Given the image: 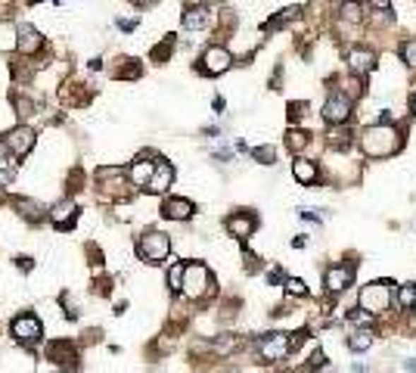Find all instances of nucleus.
<instances>
[{
	"mask_svg": "<svg viewBox=\"0 0 416 373\" xmlns=\"http://www.w3.org/2000/svg\"><path fill=\"white\" fill-rule=\"evenodd\" d=\"M360 146H364L367 155H373V159H382V155H391L401 146V137H398V131L391 128V124H373V128L364 131V137H360Z\"/></svg>",
	"mask_w": 416,
	"mask_h": 373,
	"instance_id": "obj_1",
	"label": "nucleus"
},
{
	"mask_svg": "<svg viewBox=\"0 0 416 373\" xmlns=\"http://www.w3.org/2000/svg\"><path fill=\"white\" fill-rule=\"evenodd\" d=\"M388 302H391V283L388 280H376V283L370 286H364L357 295V305L364 314H382V311L388 308Z\"/></svg>",
	"mask_w": 416,
	"mask_h": 373,
	"instance_id": "obj_2",
	"label": "nucleus"
},
{
	"mask_svg": "<svg viewBox=\"0 0 416 373\" xmlns=\"http://www.w3.org/2000/svg\"><path fill=\"white\" fill-rule=\"evenodd\" d=\"M137 252H140V259L149 261V264H162L165 259H168V252H171L168 233H162V230L143 233V237H140V243H137Z\"/></svg>",
	"mask_w": 416,
	"mask_h": 373,
	"instance_id": "obj_3",
	"label": "nucleus"
},
{
	"mask_svg": "<svg viewBox=\"0 0 416 373\" xmlns=\"http://www.w3.org/2000/svg\"><path fill=\"white\" fill-rule=\"evenodd\" d=\"M180 292L190 295V299H202L211 292V274L206 264H184V286Z\"/></svg>",
	"mask_w": 416,
	"mask_h": 373,
	"instance_id": "obj_4",
	"label": "nucleus"
},
{
	"mask_svg": "<svg viewBox=\"0 0 416 373\" xmlns=\"http://www.w3.org/2000/svg\"><path fill=\"white\" fill-rule=\"evenodd\" d=\"M10 330H13V336H16V342H22L25 348H31V345H37L41 342V336H44V326H41V321H37L35 314H19L16 321L10 324Z\"/></svg>",
	"mask_w": 416,
	"mask_h": 373,
	"instance_id": "obj_5",
	"label": "nucleus"
},
{
	"mask_svg": "<svg viewBox=\"0 0 416 373\" xmlns=\"http://www.w3.org/2000/svg\"><path fill=\"white\" fill-rule=\"evenodd\" d=\"M47 357L57 361L59 367H66V370L78 367V348H75L72 339H53L50 345H47Z\"/></svg>",
	"mask_w": 416,
	"mask_h": 373,
	"instance_id": "obj_6",
	"label": "nucleus"
},
{
	"mask_svg": "<svg viewBox=\"0 0 416 373\" xmlns=\"http://www.w3.org/2000/svg\"><path fill=\"white\" fill-rule=\"evenodd\" d=\"M258 352H261L264 361H280V357H286L292 352V345H289L286 333H268V336L258 342Z\"/></svg>",
	"mask_w": 416,
	"mask_h": 373,
	"instance_id": "obj_7",
	"label": "nucleus"
},
{
	"mask_svg": "<svg viewBox=\"0 0 416 373\" xmlns=\"http://www.w3.org/2000/svg\"><path fill=\"white\" fill-rule=\"evenodd\" d=\"M4 146L10 155H19L22 159V155L31 153V146H35V131L25 128V124H19V128H13L10 134L4 137Z\"/></svg>",
	"mask_w": 416,
	"mask_h": 373,
	"instance_id": "obj_8",
	"label": "nucleus"
},
{
	"mask_svg": "<svg viewBox=\"0 0 416 373\" xmlns=\"http://www.w3.org/2000/svg\"><path fill=\"white\" fill-rule=\"evenodd\" d=\"M230 50H224V47H208L206 53H202V72L206 75H224L227 69H230Z\"/></svg>",
	"mask_w": 416,
	"mask_h": 373,
	"instance_id": "obj_9",
	"label": "nucleus"
},
{
	"mask_svg": "<svg viewBox=\"0 0 416 373\" xmlns=\"http://www.w3.org/2000/svg\"><path fill=\"white\" fill-rule=\"evenodd\" d=\"M351 115V97H345V93H333V97L326 100L323 106V119L333 122V124H345Z\"/></svg>",
	"mask_w": 416,
	"mask_h": 373,
	"instance_id": "obj_10",
	"label": "nucleus"
},
{
	"mask_svg": "<svg viewBox=\"0 0 416 373\" xmlns=\"http://www.w3.org/2000/svg\"><path fill=\"white\" fill-rule=\"evenodd\" d=\"M75 218H78V206L75 199H62L50 208V221L57 230H72L75 227Z\"/></svg>",
	"mask_w": 416,
	"mask_h": 373,
	"instance_id": "obj_11",
	"label": "nucleus"
},
{
	"mask_svg": "<svg viewBox=\"0 0 416 373\" xmlns=\"http://www.w3.org/2000/svg\"><path fill=\"white\" fill-rule=\"evenodd\" d=\"M351 280H355V264H335V268L326 271V290L342 292L351 286Z\"/></svg>",
	"mask_w": 416,
	"mask_h": 373,
	"instance_id": "obj_12",
	"label": "nucleus"
},
{
	"mask_svg": "<svg viewBox=\"0 0 416 373\" xmlns=\"http://www.w3.org/2000/svg\"><path fill=\"white\" fill-rule=\"evenodd\" d=\"M171 181H174V168H171V162L159 159V162H155V168H153V177H149L146 190L149 193H165L171 186Z\"/></svg>",
	"mask_w": 416,
	"mask_h": 373,
	"instance_id": "obj_13",
	"label": "nucleus"
},
{
	"mask_svg": "<svg viewBox=\"0 0 416 373\" xmlns=\"http://www.w3.org/2000/svg\"><path fill=\"white\" fill-rule=\"evenodd\" d=\"M227 227H230V233L237 239H249L255 233V227H258V215H252V212H237V215H230Z\"/></svg>",
	"mask_w": 416,
	"mask_h": 373,
	"instance_id": "obj_14",
	"label": "nucleus"
},
{
	"mask_svg": "<svg viewBox=\"0 0 416 373\" xmlns=\"http://www.w3.org/2000/svg\"><path fill=\"white\" fill-rule=\"evenodd\" d=\"M44 47V37L41 31H35L31 25H19V37H16V50L25 53V57H35L37 50Z\"/></svg>",
	"mask_w": 416,
	"mask_h": 373,
	"instance_id": "obj_15",
	"label": "nucleus"
},
{
	"mask_svg": "<svg viewBox=\"0 0 416 373\" xmlns=\"http://www.w3.org/2000/svg\"><path fill=\"white\" fill-rule=\"evenodd\" d=\"M162 215L165 218H171V221H186V218L193 215V202L190 199H165V206H162Z\"/></svg>",
	"mask_w": 416,
	"mask_h": 373,
	"instance_id": "obj_16",
	"label": "nucleus"
},
{
	"mask_svg": "<svg viewBox=\"0 0 416 373\" xmlns=\"http://www.w3.org/2000/svg\"><path fill=\"white\" fill-rule=\"evenodd\" d=\"M351 69H355L357 75H367V72H373L376 69V53L373 50H367V47H357V50H351Z\"/></svg>",
	"mask_w": 416,
	"mask_h": 373,
	"instance_id": "obj_17",
	"label": "nucleus"
},
{
	"mask_svg": "<svg viewBox=\"0 0 416 373\" xmlns=\"http://www.w3.org/2000/svg\"><path fill=\"white\" fill-rule=\"evenodd\" d=\"M208 25V10L206 6H190V10L184 13V28L186 31H199Z\"/></svg>",
	"mask_w": 416,
	"mask_h": 373,
	"instance_id": "obj_18",
	"label": "nucleus"
},
{
	"mask_svg": "<svg viewBox=\"0 0 416 373\" xmlns=\"http://www.w3.org/2000/svg\"><path fill=\"white\" fill-rule=\"evenodd\" d=\"M16 208H19V215L25 218V221H31V224L44 221V212H47V208L37 206L35 199H16Z\"/></svg>",
	"mask_w": 416,
	"mask_h": 373,
	"instance_id": "obj_19",
	"label": "nucleus"
},
{
	"mask_svg": "<svg viewBox=\"0 0 416 373\" xmlns=\"http://www.w3.org/2000/svg\"><path fill=\"white\" fill-rule=\"evenodd\" d=\"M292 174H295V181L298 184H314L317 181V165H314V162H308V159H298L295 165H292Z\"/></svg>",
	"mask_w": 416,
	"mask_h": 373,
	"instance_id": "obj_20",
	"label": "nucleus"
},
{
	"mask_svg": "<svg viewBox=\"0 0 416 373\" xmlns=\"http://www.w3.org/2000/svg\"><path fill=\"white\" fill-rule=\"evenodd\" d=\"M373 336H376V333L370 330V326H360V330H355L348 336V345L355 348V352H367V348L373 345Z\"/></svg>",
	"mask_w": 416,
	"mask_h": 373,
	"instance_id": "obj_21",
	"label": "nucleus"
},
{
	"mask_svg": "<svg viewBox=\"0 0 416 373\" xmlns=\"http://www.w3.org/2000/svg\"><path fill=\"white\" fill-rule=\"evenodd\" d=\"M153 168H155V165H153V162H143V159H140V162H137V165H134V168H131V171H128V177H131V181H134L137 186H143V190H146L149 177H153Z\"/></svg>",
	"mask_w": 416,
	"mask_h": 373,
	"instance_id": "obj_22",
	"label": "nucleus"
},
{
	"mask_svg": "<svg viewBox=\"0 0 416 373\" xmlns=\"http://www.w3.org/2000/svg\"><path fill=\"white\" fill-rule=\"evenodd\" d=\"M398 305H401L404 311L416 308V283H404L401 290H398Z\"/></svg>",
	"mask_w": 416,
	"mask_h": 373,
	"instance_id": "obj_23",
	"label": "nucleus"
},
{
	"mask_svg": "<svg viewBox=\"0 0 416 373\" xmlns=\"http://www.w3.org/2000/svg\"><path fill=\"white\" fill-rule=\"evenodd\" d=\"M286 137H289V140H286V146H289L292 153H302L304 146H308V134H304V131H289Z\"/></svg>",
	"mask_w": 416,
	"mask_h": 373,
	"instance_id": "obj_24",
	"label": "nucleus"
},
{
	"mask_svg": "<svg viewBox=\"0 0 416 373\" xmlns=\"http://www.w3.org/2000/svg\"><path fill=\"white\" fill-rule=\"evenodd\" d=\"M168 286H171V292H180V286H184V261H177L168 271Z\"/></svg>",
	"mask_w": 416,
	"mask_h": 373,
	"instance_id": "obj_25",
	"label": "nucleus"
},
{
	"mask_svg": "<svg viewBox=\"0 0 416 373\" xmlns=\"http://www.w3.org/2000/svg\"><path fill=\"white\" fill-rule=\"evenodd\" d=\"M329 146H333V150H348L351 131H333V134H329Z\"/></svg>",
	"mask_w": 416,
	"mask_h": 373,
	"instance_id": "obj_26",
	"label": "nucleus"
},
{
	"mask_svg": "<svg viewBox=\"0 0 416 373\" xmlns=\"http://www.w3.org/2000/svg\"><path fill=\"white\" fill-rule=\"evenodd\" d=\"M255 159L264 162V165H273V159H277V150H273V146H258V150H255Z\"/></svg>",
	"mask_w": 416,
	"mask_h": 373,
	"instance_id": "obj_27",
	"label": "nucleus"
},
{
	"mask_svg": "<svg viewBox=\"0 0 416 373\" xmlns=\"http://www.w3.org/2000/svg\"><path fill=\"white\" fill-rule=\"evenodd\" d=\"M286 292H289V295H304V292H308V286H304L298 277H289V280H286Z\"/></svg>",
	"mask_w": 416,
	"mask_h": 373,
	"instance_id": "obj_28",
	"label": "nucleus"
},
{
	"mask_svg": "<svg viewBox=\"0 0 416 373\" xmlns=\"http://www.w3.org/2000/svg\"><path fill=\"white\" fill-rule=\"evenodd\" d=\"M171 47H174V37H165V44L162 47H155V50H153V59H168V53H171Z\"/></svg>",
	"mask_w": 416,
	"mask_h": 373,
	"instance_id": "obj_29",
	"label": "nucleus"
},
{
	"mask_svg": "<svg viewBox=\"0 0 416 373\" xmlns=\"http://www.w3.org/2000/svg\"><path fill=\"white\" fill-rule=\"evenodd\" d=\"M401 57H404V62L416 66V41H407V44L401 47Z\"/></svg>",
	"mask_w": 416,
	"mask_h": 373,
	"instance_id": "obj_30",
	"label": "nucleus"
},
{
	"mask_svg": "<svg viewBox=\"0 0 416 373\" xmlns=\"http://www.w3.org/2000/svg\"><path fill=\"white\" fill-rule=\"evenodd\" d=\"M16 264H19L22 271H31V268H35V264H31V259H22V255H19V259H16Z\"/></svg>",
	"mask_w": 416,
	"mask_h": 373,
	"instance_id": "obj_31",
	"label": "nucleus"
},
{
	"mask_svg": "<svg viewBox=\"0 0 416 373\" xmlns=\"http://www.w3.org/2000/svg\"><path fill=\"white\" fill-rule=\"evenodd\" d=\"M410 109H413V115H416V93H413V103H410Z\"/></svg>",
	"mask_w": 416,
	"mask_h": 373,
	"instance_id": "obj_32",
	"label": "nucleus"
}]
</instances>
